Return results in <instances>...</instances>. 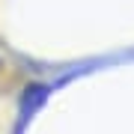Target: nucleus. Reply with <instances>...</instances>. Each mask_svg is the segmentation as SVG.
Segmentation results:
<instances>
[{
	"label": "nucleus",
	"mask_w": 134,
	"mask_h": 134,
	"mask_svg": "<svg viewBox=\"0 0 134 134\" xmlns=\"http://www.w3.org/2000/svg\"><path fill=\"white\" fill-rule=\"evenodd\" d=\"M45 96H48V90H42V86H27L24 90V98H21V107H24V122L30 119V113L45 101Z\"/></svg>",
	"instance_id": "nucleus-1"
}]
</instances>
